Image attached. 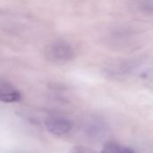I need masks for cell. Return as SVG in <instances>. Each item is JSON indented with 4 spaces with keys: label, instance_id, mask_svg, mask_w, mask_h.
<instances>
[{
    "label": "cell",
    "instance_id": "6da1fadb",
    "mask_svg": "<svg viewBox=\"0 0 153 153\" xmlns=\"http://www.w3.org/2000/svg\"><path fill=\"white\" fill-rule=\"evenodd\" d=\"M46 59L55 64H65L73 60L75 50L72 44L65 40H56L49 43L44 51Z\"/></svg>",
    "mask_w": 153,
    "mask_h": 153
},
{
    "label": "cell",
    "instance_id": "277c9868",
    "mask_svg": "<svg viewBox=\"0 0 153 153\" xmlns=\"http://www.w3.org/2000/svg\"><path fill=\"white\" fill-rule=\"evenodd\" d=\"M100 153H134V151L117 143H108L104 145Z\"/></svg>",
    "mask_w": 153,
    "mask_h": 153
},
{
    "label": "cell",
    "instance_id": "5b68a950",
    "mask_svg": "<svg viewBox=\"0 0 153 153\" xmlns=\"http://www.w3.org/2000/svg\"><path fill=\"white\" fill-rule=\"evenodd\" d=\"M140 7L149 13H153V0H142Z\"/></svg>",
    "mask_w": 153,
    "mask_h": 153
},
{
    "label": "cell",
    "instance_id": "8992f818",
    "mask_svg": "<svg viewBox=\"0 0 153 153\" xmlns=\"http://www.w3.org/2000/svg\"><path fill=\"white\" fill-rule=\"evenodd\" d=\"M70 153H96L95 152L83 148V147H75L74 149H73Z\"/></svg>",
    "mask_w": 153,
    "mask_h": 153
},
{
    "label": "cell",
    "instance_id": "7a4b0ae2",
    "mask_svg": "<svg viewBox=\"0 0 153 153\" xmlns=\"http://www.w3.org/2000/svg\"><path fill=\"white\" fill-rule=\"evenodd\" d=\"M45 127L47 131L56 136H62L70 132L72 128V123L65 117L58 115L48 116L45 121Z\"/></svg>",
    "mask_w": 153,
    "mask_h": 153
},
{
    "label": "cell",
    "instance_id": "3957f363",
    "mask_svg": "<svg viewBox=\"0 0 153 153\" xmlns=\"http://www.w3.org/2000/svg\"><path fill=\"white\" fill-rule=\"evenodd\" d=\"M20 91L10 82L1 80L0 82V100L4 103H14L21 100Z\"/></svg>",
    "mask_w": 153,
    "mask_h": 153
}]
</instances>
